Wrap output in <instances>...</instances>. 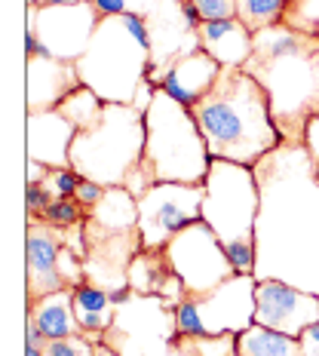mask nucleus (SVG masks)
<instances>
[{
    "instance_id": "b1692460",
    "label": "nucleus",
    "mask_w": 319,
    "mask_h": 356,
    "mask_svg": "<svg viewBox=\"0 0 319 356\" xmlns=\"http://www.w3.org/2000/svg\"><path fill=\"white\" fill-rule=\"evenodd\" d=\"M240 3V19L249 25V31L279 25L292 0H236Z\"/></svg>"
},
{
    "instance_id": "5701e85b",
    "label": "nucleus",
    "mask_w": 319,
    "mask_h": 356,
    "mask_svg": "<svg viewBox=\"0 0 319 356\" xmlns=\"http://www.w3.org/2000/svg\"><path fill=\"white\" fill-rule=\"evenodd\" d=\"M105 105H108V102H101L99 95L92 92V89L80 83L74 92H68L62 102H58L56 111L68 123L77 126V129H89V126H95V123L101 120V114H105Z\"/></svg>"
},
{
    "instance_id": "423d86ee",
    "label": "nucleus",
    "mask_w": 319,
    "mask_h": 356,
    "mask_svg": "<svg viewBox=\"0 0 319 356\" xmlns=\"http://www.w3.org/2000/svg\"><path fill=\"white\" fill-rule=\"evenodd\" d=\"M258 209H261V191L255 169L231 160H212L206 175L203 221L221 240L236 273H255Z\"/></svg>"
},
{
    "instance_id": "4c0bfd02",
    "label": "nucleus",
    "mask_w": 319,
    "mask_h": 356,
    "mask_svg": "<svg viewBox=\"0 0 319 356\" xmlns=\"http://www.w3.org/2000/svg\"><path fill=\"white\" fill-rule=\"evenodd\" d=\"M316 65H319V58H316ZM313 117H319V102H316V114Z\"/></svg>"
},
{
    "instance_id": "f257e3e1",
    "label": "nucleus",
    "mask_w": 319,
    "mask_h": 356,
    "mask_svg": "<svg viewBox=\"0 0 319 356\" xmlns=\"http://www.w3.org/2000/svg\"><path fill=\"white\" fill-rule=\"evenodd\" d=\"M252 169L261 191L255 277L319 295V175L310 151L283 142Z\"/></svg>"
},
{
    "instance_id": "39448f33",
    "label": "nucleus",
    "mask_w": 319,
    "mask_h": 356,
    "mask_svg": "<svg viewBox=\"0 0 319 356\" xmlns=\"http://www.w3.org/2000/svg\"><path fill=\"white\" fill-rule=\"evenodd\" d=\"M142 166L154 184H203L212 166V154L206 147V138L190 108H184L181 102L163 92V89H154L151 105L145 108Z\"/></svg>"
},
{
    "instance_id": "412c9836",
    "label": "nucleus",
    "mask_w": 319,
    "mask_h": 356,
    "mask_svg": "<svg viewBox=\"0 0 319 356\" xmlns=\"http://www.w3.org/2000/svg\"><path fill=\"white\" fill-rule=\"evenodd\" d=\"M74 314H77V323L83 325V335L86 332H108L114 325L117 304L111 301L105 289L83 283L74 289Z\"/></svg>"
},
{
    "instance_id": "f8f14e48",
    "label": "nucleus",
    "mask_w": 319,
    "mask_h": 356,
    "mask_svg": "<svg viewBox=\"0 0 319 356\" xmlns=\"http://www.w3.org/2000/svg\"><path fill=\"white\" fill-rule=\"evenodd\" d=\"M319 320V295L288 286L283 280H258L255 286V323L273 332L298 338Z\"/></svg>"
},
{
    "instance_id": "2f4dec72",
    "label": "nucleus",
    "mask_w": 319,
    "mask_h": 356,
    "mask_svg": "<svg viewBox=\"0 0 319 356\" xmlns=\"http://www.w3.org/2000/svg\"><path fill=\"white\" fill-rule=\"evenodd\" d=\"M304 147L310 151V160H313V169L319 175V117H310L307 129H304Z\"/></svg>"
},
{
    "instance_id": "f3484780",
    "label": "nucleus",
    "mask_w": 319,
    "mask_h": 356,
    "mask_svg": "<svg viewBox=\"0 0 319 356\" xmlns=\"http://www.w3.org/2000/svg\"><path fill=\"white\" fill-rule=\"evenodd\" d=\"M221 77V65L206 53V49H197V53L178 58L172 65V71L163 77V83L157 89L169 92L172 99H178L184 108H194L199 99L215 86V80Z\"/></svg>"
},
{
    "instance_id": "7ed1b4c3",
    "label": "nucleus",
    "mask_w": 319,
    "mask_h": 356,
    "mask_svg": "<svg viewBox=\"0 0 319 356\" xmlns=\"http://www.w3.org/2000/svg\"><path fill=\"white\" fill-rule=\"evenodd\" d=\"M319 37L298 34L286 25L255 31V53L246 71L264 86L270 114L288 145H304L307 120L319 102Z\"/></svg>"
},
{
    "instance_id": "bb28decb",
    "label": "nucleus",
    "mask_w": 319,
    "mask_h": 356,
    "mask_svg": "<svg viewBox=\"0 0 319 356\" xmlns=\"http://www.w3.org/2000/svg\"><path fill=\"white\" fill-rule=\"evenodd\" d=\"M40 184L53 200H74L80 188V175L74 169H49V175Z\"/></svg>"
},
{
    "instance_id": "a878e982",
    "label": "nucleus",
    "mask_w": 319,
    "mask_h": 356,
    "mask_svg": "<svg viewBox=\"0 0 319 356\" xmlns=\"http://www.w3.org/2000/svg\"><path fill=\"white\" fill-rule=\"evenodd\" d=\"M37 218L49 221V225H56V227H71V225L86 221V212H83V206H80L77 200H53V203L37 215Z\"/></svg>"
},
{
    "instance_id": "1a4fd4ad",
    "label": "nucleus",
    "mask_w": 319,
    "mask_h": 356,
    "mask_svg": "<svg viewBox=\"0 0 319 356\" xmlns=\"http://www.w3.org/2000/svg\"><path fill=\"white\" fill-rule=\"evenodd\" d=\"M206 203V181L203 184H181V181H160L138 200V234L142 249H166L188 225L203 218Z\"/></svg>"
},
{
    "instance_id": "72a5a7b5",
    "label": "nucleus",
    "mask_w": 319,
    "mask_h": 356,
    "mask_svg": "<svg viewBox=\"0 0 319 356\" xmlns=\"http://www.w3.org/2000/svg\"><path fill=\"white\" fill-rule=\"evenodd\" d=\"M25 166H28V181L25 184H40L43 178L49 175V166H43V163H37V160H25Z\"/></svg>"
},
{
    "instance_id": "c9c22d12",
    "label": "nucleus",
    "mask_w": 319,
    "mask_h": 356,
    "mask_svg": "<svg viewBox=\"0 0 319 356\" xmlns=\"http://www.w3.org/2000/svg\"><path fill=\"white\" fill-rule=\"evenodd\" d=\"M95 356H117L111 347H105V344H99V350H95Z\"/></svg>"
},
{
    "instance_id": "a211bd4d",
    "label": "nucleus",
    "mask_w": 319,
    "mask_h": 356,
    "mask_svg": "<svg viewBox=\"0 0 319 356\" xmlns=\"http://www.w3.org/2000/svg\"><path fill=\"white\" fill-rule=\"evenodd\" d=\"M28 316L37 323V329L47 341L83 335V325L77 323V314H74V289H62V292L28 301Z\"/></svg>"
},
{
    "instance_id": "9b49d317",
    "label": "nucleus",
    "mask_w": 319,
    "mask_h": 356,
    "mask_svg": "<svg viewBox=\"0 0 319 356\" xmlns=\"http://www.w3.org/2000/svg\"><path fill=\"white\" fill-rule=\"evenodd\" d=\"M255 273H236L212 292L190 298L199 323H203L206 338L243 335L246 329L255 325Z\"/></svg>"
},
{
    "instance_id": "393cba45",
    "label": "nucleus",
    "mask_w": 319,
    "mask_h": 356,
    "mask_svg": "<svg viewBox=\"0 0 319 356\" xmlns=\"http://www.w3.org/2000/svg\"><path fill=\"white\" fill-rule=\"evenodd\" d=\"M279 25L292 28L298 34L319 37V0H292Z\"/></svg>"
},
{
    "instance_id": "0eeeda50",
    "label": "nucleus",
    "mask_w": 319,
    "mask_h": 356,
    "mask_svg": "<svg viewBox=\"0 0 319 356\" xmlns=\"http://www.w3.org/2000/svg\"><path fill=\"white\" fill-rule=\"evenodd\" d=\"M145 157V111L136 105H105L89 129H77L71 145V169L101 188H123L126 175Z\"/></svg>"
},
{
    "instance_id": "e433bc0d",
    "label": "nucleus",
    "mask_w": 319,
    "mask_h": 356,
    "mask_svg": "<svg viewBox=\"0 0 319 356\" xmlns=\"http://www.w3.org/2000/svg\"><path fill=\"white\" fill-rule=\"evenodd\" d=\"M25 356H43L40 347H25Z\"/></svg>"
},
{
    "instance_id": "c756f323",
    "label": "nucleus",
    "mask_w": 319,
    "mask_h": 356,
    "mask_svg": "<svg viewBox=\"0 0 319 356\" xmlns=\"http://www.w3.org/2000/svg\"><path fill=\"white\" fill-rule=\"evenodd\" d=\"M105 191H108V188H101V184L89 181V178H80V188H77V194H74V200L83 206V212H89L101 197H105Z\"/></svg>"
},
{
    "instance_id": "2eb2a0df",
    "label": "nucleus",
    "mask_w": 319,
    "mask_h": 356,
    "mask_svg": "<svg viewBox=\"0 0 319 356\" xmlns=\"http://www.w3.org/2000/svg\"><path fill=\"white\" fill-rule=\"evenodd\" d=\"M77 126L58 111H40L25 117V154L49 169H71V145Z\"/></svg>"
},
{
    "instance_id": "cd10ccee",
    "label": "nucleus",
    "mask_w": 319,
    "mask_h": 356,
    "mask_svg": "<svg viewBox=\"0 0 319 356\" xmlns=\"http://www.w3.org/2000/svg\"><path fill=\"white\" fill-rule=\"evenodd\" d=\"M99 344H92L86 335H68L43 344V356H95Z\"/></svg>"
},
{
    "instance_id": "ddd939ff",
    "label": "nucleus",
    "mask_w": 319,
    "mask_h": 356,
    "mask_svg": "<svg viewBox=\"0 0 319 356\" xmlns=\"http://www.w3.org/2000/svg\"><path fill=\"white\" fill-rule=\"evenodd\" d=\"M62 234H65V227H56L49 221L28 215V231H25V273H28L25 295H28V301H37L43 295L68 289L62 270H58Z\"/></svg>"
},
{
    "instance_id": "c85d7f7f",
    "label": "nucleus",
    "mask_w": 319,
    "mask_h": 356,
    "mask_svg": "<svg viewBox=\"0 0 319 356\" xmlns=\"http://www.w3.org/2000/svg\"><path fill=\"white\" fill-rule=\"evenodd\" d=\"M197 6L203 22H221V19H240V3L236 0H190Z\"/></svg>"
},
{
    "instance_id": "9d476101",
    "label": "nucleus",
    "mask_w": 319,
    "mask_h": 356,
    "mask_svg": "<svg viewBox=\"0 0 319 356\" xmlns=\"http://www.w3.org/2000/svg\"><path fill=\"white\" fill-rule=\"evenodd\" d=\"M101 22V13L92 0L83 3H58V6H37L28 3V25L25 31L37 34L43 56L77 62L86 53L95 28Z\"/></svg>"
},
{
    "instance_id": "473e14b6",
    "label": "nucleus",
    "mask_w": 319,
    "mask_h": 356,
    "mask_svg": "<svg viewBox=\"0 0 319 356\" xmlns=\"http://www.w3.org/2000/svg\"><path fill=\"white\" fill-rule=\"evenodd\" d=\"M298 344H301V356H319V320L301 332Z\"/></svg>"
},
{
    "instance_id": "dca6fc26",
    "label": "nucleus",
    "mask_w": 319,
    "mask_h": 356,
    "mask_svg": "<svg viewBox=\"0 0 319 356\" xmlns=\"http://www.w3.org/2000/svg\"><path fill=\"white\" fill-rule=\"evenodd\" d=\"M199 49H206L221 68H246L255 53V31L243 19H221L203 22L197 28Z\"/></svg>"
},
{
    "instance_id": "6e6552de",
    "label": "nucleus",
    "mask_w": 319,
    "mask_h": 356,
    "mask_svg": "<svg viewBox=\"0 0 319 356\" xmlns=\"http://www.w3.org/2000/svg\"><path fill=\"white\" fill-rule=\"evenodd\" d=\"M166 255L175 277L188 289V298L206 295L221 283H227L231 277H236L231 255L224 252L221 240L203 218L188 225L178 236H172V243L166 246Z\"/></svg>"
},
{
    "instance_id": "7c9ffc66",
    "label": "nucleus",
    "mask_w": 319,
    "mask_h": 356,
    "mask_svg": "<svg viewBox=\"0 0 319 356\" xmlns=\"http://www.w3.org/2000/svg\"><path fill=\"white\" fill-rule=\"evenodd\" d=\"M49 203H53V197L43 191V184H25V209H28V215L37 218Z\"/></svg>"
},
{
    "instance_id": "6ab92c4d",
    "label": "nucleus",
    "mask_w": 319,
    "mask_h": 356,
    "mask_svg": "<svg viewBox=\"0 0 319 356\" xmlns=\"http://www.w3.org/2000/svg\"><path fill=\"white\" fill-rule=\"evenodd\" d=\"M86 227L101 234L138 231V200L126 188H108L105 197L86 212Z\"/></svg>"
},
{
    "instance_id": "20e7f679",
    "label": "nucleus",
    "mask_w": 319,
    "mask_h": 356,
    "mask_svg": "<svg viewBox=\"0 0 319 356\" xmlns=\"http://www.w3.org/2000/svg\"><path fill=\"white\" fill-rule=\"evenodd\" d=\"M154 43L145 19L138 16H101L86 53L77 58L80 83L89 86L108 105H151Z\"/></svg>"
},
{
    "instance_id": "f03ea898",
    "label": "nucleus",
    "mask_w": 319,
    "mask_h": 356,
    "mask_svg": "<svg viewBox=\"0 0 319 356\" xmlns=\"http://www.w3.org/2000/svg\"><path fill=\"white\" fill-rule=\"evenodd\" d=\"M212 160L258 166L283 145L264 86L246 68H221V77L190 108Z\"/></svg>"
},
{
    "instance_id": "aec40b11",
    "label": "nucleus",
    "mask_w": 319,
    "mask_h": 356,
    "mask_svg": "<svg viewBox=\"0 0 319 356\" xmlns=\"http://www.w3.org/2000/svg\"><path fill=\"white\" fill-rule=\"evenodd\" d=\"M172 280L175 270L166 249H142L129 264V289L142 298H163Z\"/></svg>"
},
{
    "instance_id": "4468645a",
    "label": "nucleus",
    "mask_w": 319,
    "mask_h": 356,
    "mask_svg": "<svg viewBox=\"0 0 319 356\" xmlns=\"http://www.w3.org/2000/svg\"><path fill=\"white\" fill-rule=\"evenodd\" d=\"M80 86V74L74 62H62L53 56H28L25 58V111H56L58 102Z\"/></svg>"
},
{
    "instance_id": "f704fd0d",
    "label": "nucleus",
    "mask_w": 319,
    "mask_h": 356,
    "mask_svg": "<svg viewBox=\"0 0 319 356\" xmlns=\"http://www.w3.org/2000/svg\"><path fill=\"white\" fill-rule=\"evenodd\" d=\"M28 3H37V6H58V3H83V0H28Z\"/></svg>"
},
{
    "instance_id": "4be33fe9",
    "label": "nucleus",
    "mask_w": 319,
    "mask_h": 356,
    "mask_svg": "<svg viewBox=\"0 0 319 356\" xmlns=\"http://www.w3.org/2000/svg\"><path fill=\"white\" fill-rule=\"evenodd\" d=\"M236 356H301V344L298 338L255 323L243 335H236Z\"/></svg>"
}]
</instances>
